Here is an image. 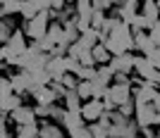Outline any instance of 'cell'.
Here are the masks:
<instances>
[{
	"label": "cell",
	"instance_id": "6da1fadb",
	"mask_svg": "<svg viewBox=\"0 0 160 138\" xmlns=\"http://www.w3.org/2000/svg\"><path fill=\"white\" fill-rule=\"evenodd\" d=\"M132 98H134L132 83H110L103 102H105V110H117L122 102H127V100H132Z\"/></svg>",
	"mask_w": 160,
	"mask_h": 138
},
{
	"label": "cell",
	"instance_id": "7a4b0ae2",
	"mask_svg": "<svg viewBox=\"0 0 160 138\" xmlns=\"http://www.w3.org/2000/svg\"><path fill=\"white\" fill-rule=\"evenodd\" d=\"M50 10H41L33 19L24 21V33H27L31 40H38L43 36H48V29H50Z\"/></svg>",
	"mask_w": 160,
	"mask_h": 138
},
{
	"label": "cell",
	"instance_id": "3957f363",
	"mask_svg": "<svg viewBox=\"0 0 160 138\" xmlns=\"http://www.w3.org/2000/svg\"><path fill=\"white\" fill-rule=\"evenodd\" d=\"M10 119H12L14 126H24V124H33V121H38L36 105H19L14 112H10Z\"/></svg>",
	"mask_w": 160,
	"mask_h": 138
},
{
	"label": "cell",
	"instance_id": "277c9868",
	"mask_svg": "<svg viewBox=\"0 0 160 138\" xmlns=\"http://www.w3.org/2000/svg\"><path fill=\"white\" fill-rule=\"evenodd\" d=\"M27 33H24V29H17V31L12 33V38L7 40V48H10V53H12V57L10 59H14V57H22V55L29 50V43H27ZM7 59V62H10Z\"/></svg>",
	"mask_w": 160,
	"mask_h": 138
},
{
	"label": "cell",
	"instance_id": "5b68a950",
	"mask_svg": "<svg viewBox=\"0 0 160 138\" xmlns=\"http://www.w3.org/2000/svg\"><path fill=\"white\" fill-rule=\"evenodd\" d=\"M110 69L115 74H134V55L132 53H122V55H112V59L108 62Z\"/></svg>",
	"mask_w": 160,
	"mask_h": 138
},
{
	"label": "cell",
	"instance_id": "8992f818",
	"mask_svg": "<svg viewBox=\"0 0 160 138\" xmlns=\"http://www.w3.org/2000/svg\"><path fill=\"white\" fill-rule=\"evenodd\" d=\"M81 114L86 117V121H98L103 114H105V102L98 98H91V100H84V107H81Z\"/></svg>",
	"mask_w": 160,
	"mask_h": 138
},
{
	"label": "cell",
	"instance_id": "52a82bcc",
	"mask_svg": "<svg viewBox=\"0 0 160 138\" xmlns=\"http://www.w3.org/2000/svg\"><path fill=\"white\" fill-rule=\"evenodd\" d=\"M38 126H41V138H67V129L53 119H38Z\"/></svg>",
	"mask_w": 160,
	"mask_h": 138
},
{
	"label": "cell",
	"instance_id": "ba28073f",
	"mask_svg": "<svg viewBox=\"0 0 160 138\" xmlns=\"http://www.w3.org/2000/svg\"><path fill=\"white\" fill-rule=\"evenodd\" d=\"M158 48V43H155L153 38H151V33L148 31H141L134 36V53H139V55H153V50Z\"/></svg>",
	"mask_w": 160,
	"mask_h": 138
},
{
	"label": "cell",
	"instance_id": "9c48e42d",
	"mask_svg": "<svg viewBox=\"0 0 160 138\" xmlns=\"http://www.w3.org/2000/svg\"><path fill=\"white\" fill-rule=\"evenodd\" d=\"M31 98L38 102V105H53V102H58V93L53 91V86H33L31 91Z\"/></svg>",
	"mask_w": 160,
	"mask_h": 138
},
{
	"label": "cell",
	"instance_id": "30bf717a",
	"mask_svg": "<svg viewBox=\"0 0 160 138\" xmlns=\"http://www.w3.org/2000/svg\"><path fill=\"white\" fill-rule=\"evenodd\" d=\"M158 95L160 93L155 91L153 83H143V86H136V88H134V100H136V105H141V102H153Z\"/></svg>",
	"mask_w": 160,
	"mask_h": 138
},
{
	"label": "cell",
	"instance_id": "8fae6325",
	"mask_svg": "<svg viewBox=\"0 0 160 138\" xmlns=\"http://www.w3.org/2000/svg\"><path fill=\"white\" fill-rule=\"evenodd\" d=\"M17 14H7V17H2V21H0V43H7V40L12 38V33L17 31V19H14Z\"/></svg>",
	"mask_w": 160,
	"mask_h": 138
},
{
	"label": "cell",
	"instance_id": "7c38bea8",
	"mask_svg": "<svg viewBox=\"0 0 160 138\" xmlns=\"http://www.w3.org/2000/svg\"><path fill=\"white\" fill-rule=\"evenodd\" d=\"M86 124L88 121H86V117H84L81 112H67L65 121H62V126L67 129V133L74 131V129H81V126H86Z\"/></svg>",
	"mask_w": 160,
	"mask_h": 138
},
{
	"label": "cell",
	"instance_id": "4fadbf2b",
	"mask_svg": "<svg viewBox=\"0 0 160 138\" xmlns=\"http://www.w3.org/2000/svg\"><path fill=\"white\" fill-rule=\"evenodd\" d=\"M141 14L155 24V21L160 19V5H158V0H141Z\"/></svg>",
	"mask_w": 160,
	"mask_h": 138
},
{
	"label": "cell",
	"instance_id": "5bb4252c",
	"mask_svg": "<svg viewBox=\"0 0 160 138\" xmlns=\"http://www.w3.org/2000/svg\"><path fill=\"white\" fill-rule=\"evenodd\" d=\"M19 105H24V102H22V95H19V93L0 95V110H2V112H7V114H10V112H14Z\"/></svg>",
	"mask_w": 160,
	"mask_h": 138
},
{
	"label": "cell",
	"instance_id": "9a60e30c",
	"mask_svg": "<svg viewBox=\"0 0 160 138\" xmlns=\"http://www.w3.org/2000/svg\"><path fill=\"white\" fill-rule=\"evenodd\" d=\"M62 102H65V107L69 112H81V107H84V98L77 93V88H74V91H67V95L62 98Z\"/></svg>",
	"mask_w": 160,
	"mask_h": 138
},
{
	"label": "cell",
	"instance_id": "2e32d148",
	"mask_svg": "<svg viewBox=\"0 0 160 138\" xmlns=\"http://www.w3.org/2000/svg\"><path fill=\"white\" fill-rule=\"evenodd\" d=\"M74 7H77V17H79V19L91 21V17H93V12H96L93 0H77V2H74Z\"/></svg>",
	"mask_w": 160,
	"mask_h": 138
},
{
	"label": "cell",
	"instance_id": "e0dca14e",
	"mask_svg": "<svg viewBox=\"0 0 160 138\" xmlns=\"http://www.w3.org/2000/svg\"><path fill=\"white\" fill-rule=\"evenodd\" d=\"M46 69L50 72V76H53V79H60L62 74L67 72V67H65V57H53V55H50V62H48Z\"/></svg>",
	"mask_w": 160,
	"mask_h": 138
},
{
	"label": "cell",
	"instance_id": "ac0fdd59",
	"mask_svg": "<svg viewBox=\"0 0 160 138\" xmlns=\"http://www.w3.org/2000/svg\"><path fill=\"white\" fill-rule=\"evenodd\" d=\"M93 57H96V64H108L112 59V53L105 43H98V45H93Z\"/></svg>",
	"mask_w": 160,
	"mask_h": 138
},
{
	"label": "cell",
	"instance_id": "d6986e66",
	"mask_svg": "<svg viewBox=\"0 0 160 138\" xmlns=\"http://www.w3.org/2000/svg\"><path fill=\"white\" fill-rule=\"evenodd\" d=\"M48 38L53 40L55 45H58V43H62V40H65V24H60V21H50V29H48Z\"/></svg>",
	"mask_w": 160,
	"mask_h": 138
},
{
	"label": "cell",
	"instance_id": "ffe728a7",
	"mask_svg": "<svg viewBox=\"0 0 160 138\" xmlns=\"http://www.w3.org/2000/svg\"><path fill=\"white\" fill-rule=\"evenodd\" d=\"M22 5H24V0H2L0 14L2 17H7V14H22Z\"/></svg>",
	"mask_w": 160,
	"mask_h": 138
},
{
	"label": "cell",
	"instance_id": "44dd1931",
	"mask_svg": "<svg viewBox=\"0 0 160 138\" xmlns=\"http://www.w3.org/2000/svg\"><path fill=\"white\" fill-rule=\"evenodd\" d=\"M96 79L110 86V83L115 81V72L110 69V64H98V74H96Z\"/></svg>",
	"mask_w": 160,
	"mask_h": 138
},
{
	"label": "cell",
	"instance_id": "7402d4cb",
	"mask_svg": "<svg viewBox=\"0 0 160 138\" xmlns=\"http://www.w3.org/2000/svg\"><path fill=\"white\" fill-rule=\"evenodd\" d=\"M33 74V86H48L50 81H53V76H50V72L48 69H36Z\"/></svg>",
	"mask_w": 160,
	"mask_h": 138
},
{
	"label": "cell",
	"instance_id": "603a6c76",
	"mask_svg": "<svg viewBox=\"0 0 160 138\" xmlns=\"http://www.w3.org/2000/svg\"><path fill=\"white\" fill-rule=\"evenodd\" d=\"M67 107L65 105H58V102H53V107H50V119L53 121H58V124H62L65 121V117H67Z\"/></svg>",
	"mask_w": 160,
	"mask_h": 138
},
{
	"label": "cell",
	"instance_id": "cb8c5ba5",
	"mask_svg": "<svg viewBox=\"0 0 160 138\" xmlns=\"http://www.w3.org/2000/svg\"><path fill=\"white\" fill-rule=\"evenodd\" d=\"M77 93H79L84 100H91V98H93V81H79Z\"/></svg>",
	"mask_w": 160,
	"mask_h": 138
},
{
	"label": "cell",
	"instance_id": "d4e9b609",
	"mask_svg": "<svg viewBox=\"0 0 160 138\" xmlns=\"http://www.w3.org/2000/svg\"><path fill=\"white\" fill-rule=\"evenodd\" d=\"M36 14H38V7L33 5L31 0H24V5H22V14H19V17L27 21V19H33Z\"/></svg>",
	"mask_w": 160,
	"mask_h": 138
},
{
	"label": "cell",
	"instance_id": "484cf974",
	"mask_svg": "<svg viewBox=\"0 0 160 138\" xmlns=\"http://www.w3.org/2000/svg\"><path fill=\"white\" fill-rule=\"evenodd\" d=\"M88 129H91V136L93 138H110V129H105L100 121H91Z\"/></svg>",
	"mask_w": 160,
	"mask_h": 138
},
{
	"label": "cell",
	"instance_id": "4316f807",
	"mask_svg": "<svg viewBox=\"0 0 160 138\" xmlns=\"http://www.w3.org/2000/svg\"><path fill=\"white\" fill-rule=\"evenodd\" d=\"M96 74H98V67H81L79 69V74H77V76H79L81 81H93L96 79Z\"/></svg>",
	"mask_w": 160,
	"mask_h": 138
},
{
	"label": "cell",
	"instance_id": "83f0119b",
	"mask_svg": "<svg viewBox=\"0 0 160 138\" xmlns=\"http://www.w3.org/2000/svg\"><path fill=\"white\" fill-rule=\"evenodd\" d=\"M117 110H120L124 117H134V114H136V100L132 98V100H127V102H122Z\"/></svg>",
	"mask_w": 160,
	"mask_h": 138
},
{
	"label": "cell",
	"instance_id": "f1b7e54d",
	"mask_svg": "<svg viewBox=\"0 0 160 138\" xmlns=\"http://www.w3.org/2000/svg\"><path fill=\"white\" fill-rule=\"evenodd\" d=\"M105 19H108V14L103 12V10H96L93 17H91V26L100 31V29H103V24H105Z\"/></svg>",
	"mask_w": 160,
	"mask_h": 138
},
{
	"label": "cell",
	"instance_id": "f546056e",
	"mask_svg": "<svg viewBox=\"0 0 160 138\" xmlns=\"http://www.w3.org/2000/svg\"><path fill=\"white\" fill-rule=\"evenodd\" d=\"M10 93H14L12 79H10V76H2V79H0V95H10Z\"/></svg>",
	"mask_w": 160,
	"mask_h": 138
},
{
	"label": "cell",
	"instance_id": "4dcf8cb0",
	"mask_svg": "<svg viewBox=\"0 0 160 138\" xmlns=\"http://www.w3.org/2000/svg\"><path fill=\"white\" fill-rule=\"evenodd\" d=\"M69 138H93L91 136V129L86 126H81V129H74V131H69Z\"/></svg>",
	"mask_w": 160,
	"mask_h": 138
},
{
	"label": "cell",
	"instance_id": "1f68e13d",
	"mask_svg": "<svg viewBox=\"0 0 160 138\" xmlns=\"http://www.w3.org/2000/svg\"><path fill=\"white\" fill-rule=\"evenodd\" d=\"M36 43H38V48L41 50H43V53H53V48H55V43L50 38H48V36H43V38H38L36 40Z\"/></svg>",
	"mask_w": 160,
	"mask_h": 138
},
{
	"label": "cell",
	"instance_id": "d6a6232c",
	"mask_svg": "<svg viewBox=\"0 0 160 138\" xmlns=\"http://www.w3.org/2000/svg\"><path fill=\"white\" fill-rule=\"evenodd\" d=\"M50 107L53 105H38V102H36V114H38V119H50Z\"/></svg>",
	"mask_w": 160,
	"mask_h": 138
},
{
	"label": "cell",
	"instance_id": "836d02e7",
	"mask_svg": "<svg viewBox=\"0 0 160 138\" xmlns=\"http://www.w3.org/2000/svg\"><path fill=\"white\" fill-rule=\"evenodd\" d=\"M31 2L38 7V12L41 10H53V2H50V0H31Z\"/></svg>",
	"mask_w": 160,
	"mask_h": 138
},
{
	"label": "cell",
	"instance_id": "e575fe53",
	"mask_svg": "<svg viewBox=\"0 0 160 138\" xmlns=\"http://www.w3.org/2000/svg\"><path fill=\"white\" fill-rule=\"evenodd\" d=\"M148 33H151V38H153L155 43L160 45V21H155V24H153V29H151Z\"/></svg>",
	"mask_w": 160,
	"mask_h": 138
},
{
	"label": "cell",
	"instance_id": "d590c367",
	"mask_svg": "<svg viewBox=\"0 0 160 138\" xmlns=\"http://www.w3.org/2000/svg\"><path fill=\"white\" fill-rule=\"evenodd\" d=\"M50 2H53V10H62L67 5V0H50Z\"/></svg>",
	"mask_w": 160,
	"mask_h": 138
},
{
	"label": "cell",
	"instance_id": "8d00e7d4",
	"mask_svg": "<svg viewBox=\"0 0 160 138\" xmlns=\"http://www.w3.org/2000/svg\"><path fill=\"white\" fill-rule=\"evenodd\" d=\"M153 105H155V110H158V112H160V95H158V98H155V100H153Z\"/></svg>",
	"mask_w": 160,
	"mask_h": 138
},
{
	"label": "cell",
	"instance_id": "74e56055",
	"mask_svg": "<svg viewBox=\"0 0 160 138\" xmlns=\"http://www.w3.org/2000/svg\"><path fill=\"white\" fill-rule=\"evenodd\" d=\"M158 5H160V0H158Z\"/></svg>",
	"mask_w": 160,
	"mask_h": 138
},
{
	"label": "cell",
	"instance_id": "f35d334b",
	"mask_svg": "<svg viewBox=\"0 0 160 138\" xmlns=\"http://www.w3.org/2000/svg\"><path fill=\"white\" fill-rule=\"evenodd\" d=\"M155 138H160V136H155Z\"/></svg>",
	"mask_w": 160,
	"mask_h": 138
},
{
	"label": "cell",
	"instance_id": "ab89813d",
	"mask_svg": "<svg viewBox=\"0 0 160 138\" xmlns=\"http://www.w3.org/2000/svg\"><path fill=\"white\" fill-rule=\"evenodd\" d=\"M158 21H160V19H158Z\"/></svg>",
	"mask_w": 160,
	"mask_h": 138
}]
</instances>
